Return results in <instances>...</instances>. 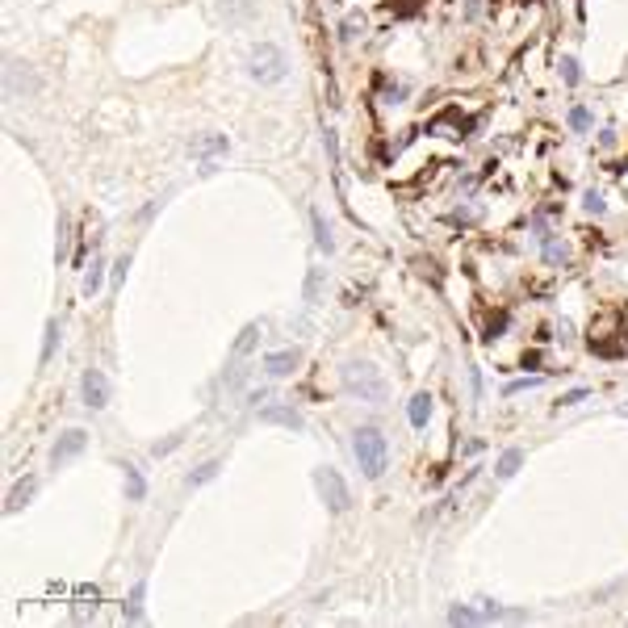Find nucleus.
I'll list each match as a JSON object with an SVG mask.
<instances>
[{"label": "nucleus", "mask_w": 628, "mask_h": 628, "mask_svg": "<svg viewBox=\"0 0 628 628\" xmlns=\"http://www.w3.org/2000/svg\"><path fill=\"white\" fill-rule=\"evenodd\" d=\"M344 390L360 402H386V381L369 360H348L344 364Z\"/></svg>", "instance_id": "nucleus-1"}, {"label": "nucleus", "mask_w": 628, "mask_h": 628, "mask_svg": "<svg viewBox=\"0 0 628 628\" xmlns=\"http://www.w3.org/2000/svg\"><path fill=\"white\" fill-rule=\"evenodd\" d=\"M352 452L364 469V478H381L386 474V465H390V444L377 428H360L356 440H352Z\"/></svg>", "instance_id": "nucleus-2"}, {"label": "nucleus", "mask_w": 628, "mask_h": 628, "mask_svg": "<svg viewBox=\"0 0 628 628\" xmlns=\"http://www.w3.org/2000/svg\"><path fill=\"white\" fill-rule=\"evenodd\" d=\"M247 72H251V80H260V84H281L285 72H289V63H285V55H281V46L260 42L251 55H247Z\"/></svg>", "instance_id": "nucleus-3"}, {"label": "nucleus", "mask_w": 628, "mask_h": 628, "mask_svg": "<svg viewBox=\"0 0 628 628\" xmlns=\"http://www.w3.org/2000/svg\"><path fill=\"white\" fill-rule=\"evenodd\" d=\"M314 486H319V494H323V503L335 511V515H344L348 511V486H344V478L335 474V469L327 465V469H319V474H314Z\"/></svg>", "instance_id": "nucleus-4"}, {"label": "nucleus", "mask_w": 628, "mask_h": 628, "mask_svg": "<svg viewBox=\"0 0 628 628\" xmlns=\"http://www.w3.org/2000/svg\"><path fill=\"white\" fill-rule=\"evenodd\" d=\"M5 88H9V96H13V101L34 96V92H38V76L30 72V63L9 59V67H5Z\"/></svg>", "instance_id": "nucleus-5"}, {"label": "nucleus", "mask_w": 628, "mask_h": 628, "mask_svg": "<svg viewBox=\"0 0 628 628\" xmlns=\"http://www.w3.org/2000/svg\"><path fill=\"white\" fill-rule=\"evenodd\" d=\"M227 134H205V138H197L193 143V155L201 160V176H209V172H218V155H227Z\"/></svg>", "instance_id": "nucleus-6"}, {"label": "nucleus", "mask_w": 628, "mask_h": 628, "mask_svg": "<svg viewBox=\"0 0 628 628\" xmlns=\"http://www.w3.org/2000/svg\"><path fill=\"white\" fill-rule=\"evenodd\" d=\"M84 444H88V436H84L80 428L63 432V436H59V444H55V452H50V465H55V469H59V465H67L72 457H80V452H84Z\"/></svg>", "instance_id": "nucleus-7"}, {"label": "nucleus", "mask_w": 628, "mask_h": 628, "mask_svg": "<svg viewBox=\"0 0 628 628\" xmlns=\"http://www.w3.org/2000/svg\"><path fill=\"white\" fill-rule=\"evenodd\" d=\"M260 423H281V428H289V432H302V428H306L302 415H297L289 402H269L264 410H260Z\"/></svg>", "instance_id": "nucleus-8"}, {"label": "nucleus", "mask_w": 628, "mask_h": 628, "mask_svg": "<svg viewBox=\"0 0 628 628\" xmlns=\"http://www.w3.org/2000/svg\"><path fill=\"white\" fill-rule=\"evenodd\" d=\"M105 402H109V381H105L101 369H88V373H84V406H88V410H101Z\"/></svg>", "instance_id": "nucleus-9"}, {"label": "nucleus", "mask_w": 628, "mask_h": 628, "mask_svg": "<svg viewBox=\"0 0 628 628\" xmlns=\"http://www.w3.org/2000/svg\"><path fill=\"white\" fill-rule=\"evenodd\" d=\"M297 360H302V352H297V348L269 352V356H264V373H269V377H289V373L297 369Z\"/></svg>", "instance_id": "nucleus-10"}, {"label": "nucleus", "mask_w": 628, "mask_h": 628, "mask_svg": "<svg viewBox=\"0 0 628 628\" xmlns=\"http://www.w3.org/2000/svg\"><path fill=\"white\" fill-rule=\"evenodd\" d=\"M222 17H227L231 25L251 21V17H255V0H222Z\"/></svg>", "instance_id": "nucleus-11"}, {"label": "nucleus", "mask_w": 628, "mask_h": 628, "mask_svg": "<svg viewBox=\"0 0 628 628\" xmlns=\"http://www.w3.org/2000/svg\"><path fill=\"white\" fill-rule=\"evenodd\" d=\"M406 415H410L415 428H428V419H432V394H415L410 406H406Z\"/></svg>", "instance_id": "nucleus-12"}, {"label": "nucleus", "mask_w": 628, "mask_h": 628, "mask_svg": "<svg viewBox=\"0 0 628 628\" xmlns=\"http://www.w3.org/2000/svg\"><path fill=\"white\" fill-rule=\"evenodd\" d=\"M34 486H38L34 478H25V482H17V486L9 490V499H5V511H9V515H13V511H21V507H25V503L34 499Z\"/></svg>", "instance_id": "nucleus-13"}, {"label": "nucleus", "mask_w": 628, "mask_h": 628, "mask_svg": "<svg viewBox=\"0 0 628 628\" xmlns=\"http://www.w3.org/2000/svg\"><path fill=\"white\" fill-rule=\"evenodd\" d=\"M255 339H260V327L255 323H247L243 331H239V339H235V348H231V360H243L251 348H255Z\"/></svg>", "instance_id": "nucleus-14"}, {"label": "nucleus", "mask_w": 628, "mask_h": 628, "mask_svg": "<svg viewBox=\"0 0 628 628\" xmlns=\"http://www.w3.org/2000/svg\"><path fill=\"white\" fill-rule=\"evenodd\" d=\"M310 222H314V243H319V251H331L335 239H331V231H327V222H323L319 209H310Z\"/></svg>", "instance_id": "nucleus-15"}, {"label": "nucleus", "mask_w": 628, "mask_h": 628, "mask_svg": "<svg viewBox=\"0 0 628 628\" xmlns=\"http://www.w3.org/2000/svg\"><path fill=\"white\" fill-rule=\"evenodd\" d=\"M519 465H523V452H519V448H507V452L499 457V465H494V474H499V478H511Z\"/></svg>", "instance_id": "nucleus-16"}, {"label": "nucleus", "mask_w": 628, "mask_h": 628, "mask_svg": "<svg viewBox=\"0 0 628 628\" xmlns=\"http://www.w3.org/2000/svg\"><path fill=\"white\" fill-rule=\"evenodd\" d=\"M101 281H105V260L96 255V260H92V269H88V277H84V293L92 297V293L101 289Z\"/></svg>", "instance_id": "nucleus-17"}, {"label": "nucleus", "mask_w": 628, "mask_h": 628, "mask_svg": "<svg viewBox=\"0 0 628 628\" xmlns=\"http://www.w3.org/2000/svg\"><path fill=\"white\" fill-rule=\"evenodd\" d=\"M319 297H323V269H310L306 273V302L314 306Z\"/></svg>", "instance_id": "nucleus-18"}, {"label": "nucleus", "mask_w": 628, "mask_h": 628, "mask_svg": "<svg viewBox=\"0 0 628 628\" xmlns=\"http://www.w3.org/2000/svg\"><path fill=\"white\" fill-rule=\"evenodd\" d=\"M126 494H130L134 503H138V499L147 494V486H143V474H138L134 465H126Z\"/></svg>", "instance_id": "nucleus-19"}, {"label": "nucleus", "mask_w": 628, "mask_h": 628, "mask_svg": "<svg viewBox=\"0 0 628 628\" xmlns=\"http://www.w3.org/2000/svg\"><path fill=\"white\" fill-rule=\"evenodd\" d=\"M218 469H222L218 461H205V465L197 469V474H189V486H205L209 478H218Z\"/></svg>", "instance_id": "nucleus-20"}, {"label": "nucleus", "mask_w": 628, "mask_h": 628, "mask_svg": "<svg viewBox=\"0 0 628 628\" xmlns=\"http://www.w3.org/2000/svg\"><path fill=\"white\" fill-rule=\"evenodd\" d=\"M545 239V260H549V264H557V260H565V247L553 239V235H541Z\"/></svg>", "instance_id": "nucleus-21"}, {"label": "nucleus", "mask_w": 628, "mask_h": 628, "mask_svg": "<svg viewBox=\"0 0 628 628\" xmlns=\"http://www.w3.org/2000/svg\"><path fill=\"white\" fill-rule=\"evenodd\" d=\"M126 620H143V583L134 587V595H130V603H126Z\"/></svg>", "instance_id": "nucleus-22"}, {"label": "nucleus", "mask_w": 628, "mask_h": 628, "mask_svg": "<svg viewBox=\"0 0 628 628\" xmlns=\"http://www.w3.org/2000/svg\"><path fill=\"white\" fill-rule=\"evenodd\" d=\"M55 339H59V323H46V339H42V360H50V352H55Z\"/></svg>", "instance_id": "nucleus-23"}, {"label": "nucleus", "mask_w": 628, "mask_h": 628, "mask_svg": "<svg viewBox=\"0 0 628 628\" xmlns=\"http://www.w3.org/2000/svg\"><path fill=\"white\" fill-rule=\"evenodd\" d=\"M448 620H452V624H478L482 616H478V611H469V607H452V611H448Z\"/></svg>", "instance_id": "nucleus-24"}, {"label": "nucleus", "mask_w": 628, "mask_h": 628, "mask_svg": "<svg viewBox=\"0 0 628 628\" xmlns=\"http://www.w3.org/2000/svg\"><path fill=\"white\" fill-rule=\"evenodd\" d=\"M541 386V377H519V381H511L503 394H523V390H536Z\"/></svg>", "instance_id": "nucleus-25"}, {"label": "nucleus", "mask_w": 628, "mask_h": 628, "mask_svg": "<svg viewBox=\"0 0 628 628\" xmlns=\"http://www.w3.org/2000/svg\"><path fill=\"white\" fill-rule=\"evenodd\" d=\"M569 126L574 130H591V114L587 109H569Z\"/></svg>", "instance_id": "nucleus-26"}, {"label": "nucleus", "mask_w": 628, "mask_h": 628, "mask_svg": "<svg viewBox=\"0 0 628 628\" xmlns=\"http://www.w3.org/2000/svg\"><path fill=\"white\" fill-rule=\"evenodd\" d=\"M360 30H364V17H360V13H352V17L344 21V38H356Z\"/></svg>", "instance_id": "nucleus-27"}, {"label": "nucleus", "mask_w": 628, "mask_h": 628, "mask_svg": "<svg viewBox=\"0 0 628 628\" xmlns=\"http://www.w3.org/2000/svg\"><path fill=\"white\" fill-rule=\"evenodd\" d=\"M561 76H565V84H578L583 76H578V63L574 59H561Z\"/></svg>", "instance_id": "nucleus-28"}, {"label": "nucleus", "mask_w": 628, "mask_h": 628, "mask_svg": "<svg viewBox=\"0 0 628 628\" xmlns=\"http://www.w3.org/2000/svg\"><path fill=\"white\" fill-rule=\"evenodd\" d=\"M583 205H587V214H603V209H607L599 193H587V197H583Z\"/></svg>", "instance_id": "nucleus-29"}, {"label": "nucleus", "mask_w": 628, "mask_h": 628, "mask_svg": "<svg viewBox=\"0 0 628 628\" xmlns=\"http://www.w3.org/2000/svg\"><path fill=\"white\" fill-rule=\"evenodd\" d=\"M323 143H327V155H331V164H339V143H335V134H331V130H327V138H323Z\"/></svg>", "instance_id": "nucleus-30"}, {"label": "nucleus", "mask_w": 628, "mask_h": 628, "mask_svg": "<svg viewBox=\"0 0 628 628\" xmlns=\"http://www.w3.org/2000/svg\"><path fill=\"white\" fill-rule=\"evenodd\" d=\"M59 260H67V218L59 222Z\"/></svg>", "instance_id": "nucleus-31"}, {"label": "nucleus", "mask_w": 628, "mask_h": 628, "mask_svg": "<svg viewBox=\"0 0 628 628\" xmlns=\"http://www.w3.org/2000/svg\"><path fill=\"white\" fill-rule=\"evenodd\" d=\"M583 398H587V390H569L561 402H565V406H574V402H583Z\"/></svg>", "instance_id": "nucleus-32"}, {"label": "nucleus", "mask_w": 628, "mask_h": 628, "mask_svg": "<svg viewBox=\"0 0 628 628\" xmlns=\"http://www.w3.org/2000/svg\"><path fill=\"white\" fill-rule=\"evenodd\" d=\"M452 218H457V222H474V218H478V209H457Z\"/></svg>", "instance_id": "nucleus-33"}]
</instances>
